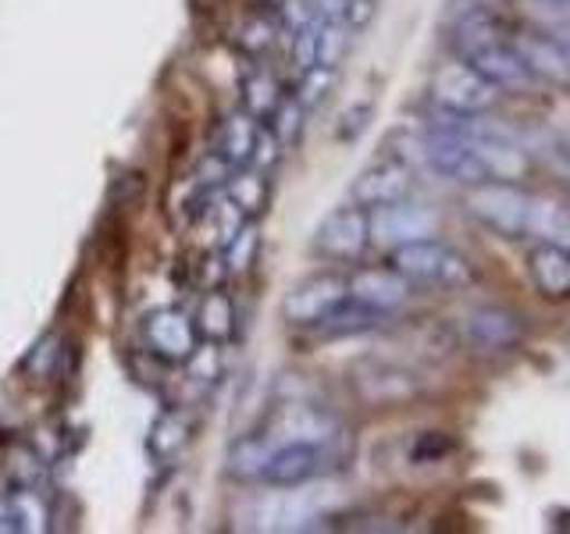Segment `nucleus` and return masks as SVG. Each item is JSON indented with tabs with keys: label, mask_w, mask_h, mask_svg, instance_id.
<instances>
[{
	"label": "nucleus",
	"mask_w": 570,
	"mask_h": 534,
	"mask_svg": "<svg viewBox=\"0 0 570 534\" xmlns=\"http://www.w3.org/2000/svg\"><path fill=\"white\" fill-rule=\"evenodd\" d=\"M432 100L450 115H489L499 103V86L478 76L468 61H445L432 76Z\"/></svg>",
	"instance_id": "obj_4"
},
{
	"label": "nucleus",
	"mask_w": 570,
	"mask_h": 534,
	"mask_svg": "<svg viewBox=\"0 0 570 534\" xmlns=\"http://www.w3.org/2000/svg\"><path fill=\"white\" fill-rule=\"evenodd\" d=\"M374 118V103L364 100V103H350L343 115H338L335 121V139L338 142H356L364 132H367V125Z\"/></svg>",
	"instance_id": "obj_30"
},
{
	"label": "nucleus",
	"mask_w": 570,
	"mask_h": 534,
	"mask_svg": "<svg viewBox=\"0 0 570 534\" xmlns=\"http://www.w3.org/2000/svg\"><path fill=\"white\" fill-rule=\"evenodd\" d=\"M350 26L338 22V18H321L317 22V65L338 68V61L346 58L350 50Z\"/></svg>",
	"instance_id": "obj_24"
},
{
	"label": "nucleus",
	"mask_w": 570,
	"mask_h": 534,
	"mask_svg": "<svg viewBox=\"0 0 570 534\" xmlns=\"http://www.w3.org/2000/svg\"><path fill=\"white\" fill-rule=\"evenodd\" d=\"M389 267H396L406 281L432 285V289H468L474 281V267L468 257L435 236L389 249Z\"/></svg>",
	"instance_id": "obj_2"
},
{
	"label": "nucleus",
	"mask_w": 570,
	"mask_h": 534,
	"mask_svg": "<svg viewBox=\"0 0 570 534\" xmlns=\"http://www.w3.org/2000/svg\"><path fill=\"white\" fill-rule=\"evenodd\" d=\"M371 243V225H367V210L346 204L325 214V221L314 231V254L325 257L332 264H353L364 257V249Z\"/></svg>",
	"instance_id": "obj_5"
},
{
	"label": "nucleus",
	"mask_w": 570,
	"mask_h": 534,
	"mask_svg": "<svg viewBox=\"0 0 570 534\" xmlns=\"http://www.w3.org/2000/svg\"><path fill=\"white\" fill-rule=\"evenodd\" d=\"M264 438L272 445H285V442H311V445H328L332 438H338V424L328 409H321L317 403H282L272 421H267Z\"/></svg>",
	"instance_id": "obj_11"
},
{
	"label": "nucleus",
	"mask_w": 570,
	"mask_h": 534,
	"mask_svg": "<svg viewBox=\"0 0 570 534\" xmlns=\"http://www.w3.org/2000/svg\"><path fill=\"white\" fill-rule=\"evenodd\" d=\"M528 275L546 299H570V246L539 243L528 254Z\"/></svg>",
	"instance_id": "obj_17"
},
{
	"label": "nucleus",
	"mask_w": 570,
	"mask_h": 534,
	"mask_svg": "<svg viewBox=\"0 0 570 534\" xmlns=\"http://www.w3.org/2000/svg\"><path fill=\"white\" fill-rule=\"evenodd\" d=\"M264 4H267V8H278V0H264Z\"/></svg>",
	"instance_id": "obj_35"
},
{
	"label": "nucleus",
	"mask_w": 570,
	"mask_h": 534,
	"mask_svg": "<svg viewBox=\"0 0 570 534\" xmlns=\"http://www.w3.org/2000/svg\"><path fill=\"white\" fill-rule=\"evenodd\" d=\"M463 343L478 356H503L524 343V320L507 307L485 303L463 317Z\"/></svg>",
	"instance_id": "obj_10"
},
{
	"label": "nucleus",
	"mask_w": 570,
	"mask_h": 534,
	"mask_svg": "<svg viewBox=\"0 0 570 534\" xmlns=\"http://www.w3.org/2000/svg\"><path fill=\"white\" fill-rule=\"evenodd\" d=\"M389 314H382V310H374V307H364V303H356L353 296L350 299H343L338 307L328 314V317H321L314 328H307V332H314L317 338H350V335H364V332H371V328H379L382 320H385Z\"/></svg>",
	"instance_id": "obj_18"
},
{
	"label": "nucleus",
	"mask_w": 570,
	"mask_h": 534,
	"mask_svg": "<svg viewBox=\"0 0 570 534\" xmlns=\"http://www.w3.org/2000/svg\"><path fill=\"white\" fill-rule=\"evenodd\" d=\"M421 154L439 175L453 178V182H463V186L489 182V171H485V165H481L474 142L468 136H460V132L442 129V125H432V129L424 132Z\"/></svg>",
	"instance_id": "obj_8"
},
{
	"label": "nucleus",
	"mask_w": 570,
	"mask_h": 534,
	"mask_svg": "<svg viewBox=\"0 0 570 534\" xmlns=\"http://www.w3.org/2000/svg\"><path fill=\"white\" fill-rule=\"evenodd\" d=\"M453 47L460 53V61H468L478 76H485L499 89H517V93H524V89L539 86L528 71L524 58L517 53L513 36L503 29V22H499L492 11H485L481 4L456 14Z\"/></svg>",
	"instance_id": "obj_1"
},
{
	"label": "nucleus",
	"mask_w": 570,
	"mask_h": 534,
	"mask_svg": "<svg viewBox=\"0 0 570 534\" xmlns=\"http://www.w3.org/2000/svg\"><path fill=\"white\" fill-rule=\"evenodd\" d=\"M374 18V0H346V8H343V22L356 32V29H364L367 22Z\"/></svg>",
	"instance_id": "obj_34"
},
{
	"label": "nucleus",
	"mask_w": 570,
	"mask_h": 534,
	"mask_svg": "<svg viewBox=\"0 0 570 534\" xmlns=\"http://www.w3.org/2000/svg\"><path fill=\"white\" fill-rule=\"evenodd\" d=\"M557 4H563V8H570V0H557Z\"/></svg>",
	"instance_id": "obj_36"
},
{
	"label": "nucleus",
	"mask_w": 570,
	"mask_h": 534,
	"mask_svg": "<svg viewBox=\"0 0 570 534\" xmlns=\"http://www.w3.org/2000/svg\"><path fill=\"white\" fill-rule=\"evenodd\" d=\"M350 299V281L343 275L321 271L296 281L282 299V317L293 328H314L321 317H328L338 303Z\"/></svg>",
	"instance_id": "obj_6"
},
{
	"label": "nucleus",
	"mask_w": 570,
	"mask_h": 534,
	"mask_svg": "<svg viewBox=\"0 0 570 534\" xmlns=\"http://www.w3.org/2000/svg\"><path fill=\"white\" fill-rule=\"evenodd\" d=\"M257 132H261V125L254 115H228L222 121V132H218V142H214V154H218L225 165L232 168H246L249 165V157H254V147H257Z\"/></svg>",
	"instance_id": "obj_19"
},
{
	"label": "nucleus",
	"mask_w": 570,
	"mask_h": 534,
	"mask_svg": "<svg viewBox=\"0 0 570 534\" xmlns=\"http://www.w3.org/2000/svg\"><path fill=\"white\" fill-rule=\"evenodd\" d=\"M257 249H261L257 225H243L236 236L225 243V267L228 271H246V267H254Z\"/></svg>",
	"instance_id": "obj_29"
},
{
	"label": "nucleus",
	"mask_w": 570,
	"mask_h": 534,
	"mask_svg": "<svg viewBox=\"0 0 570 534\" xmlns=\"http://www.w3.org/2000/svg\"><path fill=\"white\" fill-rule=\"evenodd\" d=\"M278 100H282V93H278L275 76H267V71H254V76L246 79V115H254L257 121H267L275 107H278Z\"/></svg>",
	"instance_id": "obj_26"
},
{
	"label": "nucleus",
	"mask_w": 570,
	"mask_h": 534,
	"mask_svg": "<svg viewBox=\"0 0 570 534\" xmlns=\"http://www.w3.org/2000/svg\"><path fill=\"white\" fill-rule=\"evenodd\" d=\"M189 442V427L183 424V417H175V414H168L165 421H157V427H154V453H160V456H171V453H178L183 445Z\"/></svg>",
	"instance_id": "obj_31"
},
{
	"label": "nucleus",
	"mask_w": 570,
	"mask_h": 534,
	"mask_svg": "<svg viewBox=\"0 0 570 534\" xmlns=\"http://www.w3.org/2000/svg\"><path fill=\"white\" fill-rule=\"evenodd\" d=\"M228 200L243 210V218H261L267 210V200H272V178L267 171H239L228 178Z\"/></svg>",
	"instance_id": "obj_22"
},
{
	"label": "nucleus",
	"mask_w": 570,
	"mask_h": 534,
	"mask_svg": "<svg viewBox=\"0 0 570 534\" xmlns=\"http://www.w3.org/2000/svg\"><path fill=\"white\" fill-rule=\"evenodd\" d=\"M510 36H513L517 53H521L528 71L534 76V82L570 86V50L557 40V36L539 32V29H521Z\"/></svg>",
	"instance_id": "obj_15"
},
{
	"label": "nucleus",
	"mask_w": 570,
	"mask_h": 534,
	"mask_svg": "<svg viewBox=\"0 0 570 534\" xmlns=\"http://www.w3.org/2000/svg\"><path fill=\"white\" fill-rule=\"evenodd\" d=\"M450 449H453V442L445 438L442 432H424V435H417L410 456H414V463H435V459H442Z\"/></svg>",
	"instance_id": "obj_33"
},
{
	"label": "nucleus",
	"mask_w": 570,
	"mask_h": 534,
	"mask_svg": "<svg viewBox=\"0 0 570 534\" xmlns=\"http://www.w3.org/2000/svg\"><path fill=\"white\" fill-rule=\"evenodd\" d=\"M193 325H196V335L210 338V343H225L232 328H236V307H232V299L222 289H207L200 307H196Z\"/></svg>",
	"instance_id": "obj_21"
},
{
	"label": "nucleus",
	"mask_w": 570,
	"mask_h": 534,
	"mask_svg": "<svg viewBox=\"0 0 570 534\" xmlns=\"http://www.w3.org/2000/svg\"><path fill=\"white\" fill-rule=\"evenodd\" d=\"M332 442L328 445H311V442L275 445V453H272V459H267L261 481H264V485H272V488H282V492L307 485V481H314L332 463Z\"/></svg>",
	"instance_id": "obj_12"
},
{
	"label": "nucleus",
	"mask_w": 570,
	"mask_h": 534,
	"mask_svg": "<svg viewBox=\"0 0 570 534\" xmlns=\"http://www.w3.org/2000/svg\"><path fill=\"white\" fill-rule=\"evenodd\" d=\"M317 22H321V18H317ZM317 22L293 32V65H296V71H307L311 65H317Z\"/></svg>",
	"instance_id": "obj_32"
},
{
	"label": "nucleus",
	"mask_w": 570,
	"mask_h": 534,
	"mask_svg": "<svg viewBox=\"0 0 570 534\" xmlns=\"http://www.w3.org/2000/svg\"><path fill=\"white\" fill-rule=\"evenodd\" d=\"M346 281H350V296L356 303H364V307H374L382 314L403 307L410 299V289H414V281H406L396 267H364V271H356Z\"/></svg>",
	"instance_id": "obj_16"
},
{
	"label": "nucleus",
	"mask_w": 570,
	"mask_h": 534,
	"mask_svg": "<svg viewBox=\"0 0 570 534\" xmlns=\"http://www.w3.org/2000/svg\"><path fill=\"white\" fill-rule=\"evenodd\" d=\"M367 225H371V243H379L385 249H396L403 243L435 236V225L439 221H435V214L428 210V207L400 200V204L367 210Z\"/></svg>",
	"instance_id": "obj_13"
},
{
	"label": "nucleus",
	"mask_w": 570,
	"mask_h": 534,
	"mask_svg": "<svg viewBox=\"0 0 570 534\" xmlns=\"http://www.w3.org/2000/svg\"><path fill=\"white\" fill-rule=\"evenodd\" d=\"M335 86V68L328 65H311L307 71H299V86H296V100L303 103V111H314V107H321L328 100Z\"/></svg>",
	"instance_id": "obj_25"
},
{
	"label": "nucleus",
	"mask_w": 570,
	"mask_h": 534,
	"mask_svg": "<svg viewBox=\"0 0 570 534\" xmlns=\"http://www.w3.org/2000/svg\"><path fill=\"white\" fill-rule=\"evenodd\" d=\"M303 103L296 100V97H282L278 100V107L272 111V132H275V139L282 142V147H293V142L299 139V132H303Z\"/></svg>",
	"instance_id": "obj_28"
},
{
	"label": "nucleus",
	"mask_w": 570,
	"mask_h": 534,
	"mask_svg": "<svg viewBox=\"0 0 570 534\" xmlns=\"http://www.w3.org/2000/svg\"><path fill=\"white\" fill-rule=\"evenodd\" d=\"M142 346L165 364H186L196 349V325L183 310H154L142 320Z\"/></svg>",
	"instance_id": "obj_14"
},
{
	"label": "nucleus",
	"mask_w": 570,
	"mask_h": 534,
	"mask_svg": "<svg viewBox=\"0 0 570 534\" xmlns=\"http://www.w3.org/2000/svg\"><path fill=\"white\" fill-rule=\"evenodd\" d=\"M410 189H414V168H410V160L400 154H382L379 160H371V165L353 178L350 196L356 207L374 210V207H389V204L406 200Z\"/></svg>",
	"instance_id": "obj_7"
},
{
	"label": "nucleus",
	"mask_w": 570,
	"mask_h": 534,
	"mask_svg": "<svg viewBox=\"0 0 570 534\" xmlns=\"http://www.w3.org/2000/svg\"><path fill=\"white\" fill-rule=\"evenodd\" d=\"M278 14H267V11H254L246 18V26H243V50L246 53H264L267 47H272L278 40Z\"/></svg>",
	"instance_id": "obj_27"
},
{
	"label": "nucleus",
	"mask_w": 570,
	"mask_h": 534,
	"mask_svg": "<svg viewBox=\"0 0 570 534\" xmlns=\"http://www.w3.org/2000/svg\"><path fill=\"white\" fill-rule=\"evenodd\" d=\"M531 204L534 192L521 189L517 182H495V178L471 186L468 192V210L503 239H528Z\"/></svg>",
	"instance_id": "obj_3"
},
{
	"label": "nucleus",
	"mask_w": 570,
	"mask_h": 534,
	"mask_svg": "<svg viewBox=\"0 0 570 534\" xmlns=\"http://www.w3.org/2000/svg\"><path fill=\"white\" fill-rule=\"evenodd\" d=\"M272 453H275V445L264 435H246L228 449V474L236 481H261Z\"/></svg>",
	"instance_id": "obj_23"
},
{
	"label": "nucleus",
	"mask_w": 570,
	"mask_h": 534,
	"mask_svg": "<svg viewBox=\"0 0 570 534\" xmlns=\"http://www.w3.org/2000/svg\"><path fill=\"white\" fill-rule=\"evenodd\" d=\"M528 236L539 239V243L570 246V207L560 204V200H552V196H539V192H534Z\"/></svg>",
	"instance_id": "obj_20"
},
{
	"label": "nucleus",
	"mask_w": 570,
	"mask_h": 534,
	"mask_svg": "<svg viewBox=\"0 0 570 534\" xmlns=\"http://www.w3.org/2000/svg\"><path fill=\"white\" fill-rule=\"evenodd\" d=\"M353 392L356 399L367 403V406H403L410 399L421 396V382L417 374H410L400 364H389V360H364L353 367Z\"/></svg>",
	"instance_id": "obj_9"
}]
</instances>
